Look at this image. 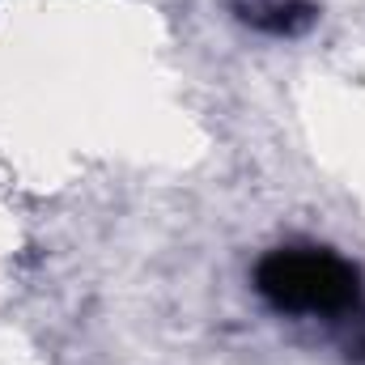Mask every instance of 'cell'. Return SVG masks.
<instances>
[{
  "instance_id": "6da1fadb",
  "label": "cell",
  "mask_w": 365,
  "mask_h": 365,
  "mask_svg": "<svg viewBox=\"0 0 365 365\" xmlns=\"http://www.w3.org/2000/svg\"><path fill=\"white\" fill-rule=\"evenodd\" d=\"M255 293L289 319H319L353 331L365 323V276L353 259L331 247L289 242L272 247L255 264Z\"/></svg>"
},
{
  "instance_id": "7a4b0ae2",
  "label": "cell",
  "mask_w": 365,
  "mask_h": 365,
  "mask_svg": "<svg viewBox=\"0 0 365 365\" xmlns=\"http://www.w3.org/2000/svg\"><path fill=\"white\" fill-rule=\"evenodd\" d=\"M225 4L247 30L268 34V38H297L319 17L310 0H225Z\"/></svg>"
}]
</instances>
